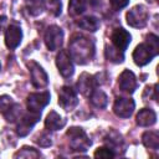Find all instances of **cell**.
Instances as JSON below:
<instances>
[{"label": "cell", "instance_id": "1", "mask_svg": "<svg viewBox=\"0 0 159 159\" xmlns=\"http://www.w3.org/2000/svg\"><path fill=\"white\" fill-rule=\"evenodd\" d=\"M70 48V56L72 60H75L78 65H84L88 61L93 58L94 55V43L91 39L77 35L72 37L68 45Z\"/></svg>", "mask_w": 159, "mask_h": 159}, {"label": "cell", "instance_id": "2", "mask_svg": "<svg viewBox=\"0 0 159 159\" xmlns=\"http://www.w3.org/2000/svg\"><path fill=\"white\" fill-rule=\"evenodd\" d=\"M66 134L68 137L70 147L76 152H86L92 143L89 138L87 137V134L84 133V130L80 127L70 128Z\"/></svg>", "mask_w": 159, "mask_h": 159}, {"label": "cell", "instance_id": "3", "mask_svg": "<svg viewBox=\"0 0 159 159\" xmlns=\"http://www.w3.org/2000/svg\"><path fill=\"white\" fill-rule=\"evenodd\" d=\"M127 24L132 27H144L149 20L148 10L144 5H135L127 12Z\"/></svg>", "mask_w": 159, "mask_h": 159}, {"label": "cell", "instance_id": "4", "mask_svg": "<svg viewBox=\"0 0 159 159\" xmlns=\"http://www.w3.org/2000/svg\"><path fill=\"white\" fill-rule=\"evenodd\" d=\"M63 42V31L56 25L47 27L45 32V43L50 51H56L62 46Z\"/></svg>", "mask_w": 159, "mask_h": 159}, {"label": "cell", "instance_id": "5", "mask_svg": "<svg viewBox=\"0 0 159 159\" xmlns=\"http://www.w3.org/2000/svg\"><path fill=\"white\" fill-rule=\"evenodd\" d=\"M29 71H30V77H31V83L36 88H43L48 83V77L45 70L35 61H30L27 63Z\"/></svg>", "mask_w": 159, "mask_h": 159}, {"label": "cell", "instance_id": "6", "mask_svg": "<svg viewBox=\"0 0 159 159\" xmlns=\"http://www.w3.org/2000/svg\"><path fill=\"white\" fill-rule=\"evenodd\" d=\"M41 117V113H35V112H27L25 114H22L19 119V123H17V127H16V132L20 137H25L27 135L31 129L34 128V125L39 122Z\"/></svg>", "mask_w": 159, "mask_h": 159}, {"label": "cell", "instance_id": "7", "mask_svg": "<svg viewBox=\"0 0 159 159\" xmlns=\"http://www.w3.org/2000/svg\"><path fill=\"white\" fill-rule=\"evenodd\" d=\"M50 102V93L48 92H37V93H30L26 104L27 109L30 112L35 113H41V111Z\"/></svg>", "mask_w": 159, "mask_h": 159}, {"label": "cell", "instance_id": "8", "mask_svg": "<svg viewBox=\"0 0 159 159\" xmlns=\"http://www.w3.org/2000/svg\"><path fill=\"white\" fill-rule=\"evenodd\" d=\"M58 104L65 111L75 109V107L78 104V98H77L75 89L68 86L61 87V89L58 92Z\"/></svg>", "mask_w": 159, "mask_h": 159}, {"label": "cell", "instance_id": "9", "mask_svg": "<svg viewBox=\"0 0 159 159\" xmlns=\"http://www.w3.org/2000/svg\"><path fill=\"white\" fill-rule=\"evenodd\" d=\"M154 56H157V53L150 48V46L147 42L139 43L133 51V60L138 66H145L153 60Z\"/></svg>", "mask_w": 159, "mask_h": 159}, {"label": "cell", "instance_id": "10", "mask_svg": "<svg viewBox=\"0 0 159 159\" xmlns=\"http://www.w3.org/2000/svg\"><path fill=\"white\" fill-rule=\"evenodd\" d=\"M56 66L58 68V72L61 73V76L63 77H71L73 75V63H72V58L71 56L65 51L61 50L57 56H56Z\"/></svg>", "mask_w": 159, "mask_h": 159}, {"label": "cell", "instance_id": "11", "mask_svg": "<svg viewBox=\"0 0 159 159\" xmlns=\"http://www.w3.org/2000/svg\"><path fill=\"white\" fill-rule=\"evenodd\" d=\"M135 103L132 98H117L113 104V112L120 118H128L134 112Z\"/></svg>", "mask_w": 159, "mask_h": 159}, {"label": "cell", "instance_id": "12", "mask_svg": "<svg viewBox=\"0 0 159 159\" xmlns=\"http://www.w3.org/2000/svg\"><path fill=\"white\" fill-rule=\"evenodd\" d=\"M22 40V31L17 24H11L5 31V43L9 48H16Z\"/></svg>", "mask_w": 159, "mask_h": 159}, {"label": "cell", "instance_id": "13", "mask_svg": "<svg viewBox=\"0 0 159 159\" xmlns=\"http://www.w3.org/2000/svg\"><path fill=\"white\" fill-rule=\"evenodd\" d=\"M118 86L123 92L133 93L137 88V78L129 70H124L118 77Z\"/></svg>", "mask_w": 159, "mask_h": 159}, {"label": "cell", "instance_id": "14", "mask_svg": "<svg viewBox=\"0 0 159 159\" xmlns=\"http://www.w3.org/2000/svg\"><path fill=\"white\" fill-rule=\"evenodd\" d=\"M130 39H132L130 34L127 30L122 29V27L116 29L112 32V36H111V40H112L113 46L117 47L120 51H124L128 47V45L130 43Z\"/></svg>", "mask_w": 159, "mask_h": 159}, {"label": "cell", "instance_id": "15", "mask_svg": "<svg viewBox=\"0 0 159 159\" xmlns=\"http://www.w3.org/2000/svg\"><path fill=\"white\" fill-rule=\"evenodd\" d=\"M94 86H96V80L93 76L88 73H82L77 81V88L83 96H89L94 89Z\"/></svg>", "mask_w": 159, "mask_h": 159}, {"label": "cell", "instance_id": "16", "mask_svg": "<svg viewBox=\"0 0 159 159\" xmlns=\"http://www.w3.org/2000/svg\"><path fill=\"white\" fill-rule=\"evenodd\" d=\"M135 120L140 127H150L157 122V114L150 108H143L138 112Z\"/></svg>", "mask_w": 159, "mask_h": 159}, {"label": "cell", "instance_id": "17", "mask_svg": "<svg viewBox=\"0 0 159 159\" xmlns=\"http://www.w3.org/2000/svg\"><path fill=\"white\" fill-rule=\"evenodd\" d=\"M65 124H66V120L55 111H51L45 119V127L48 130H58L63 128Z\"/></svg>", "mask_w": 159, "mask_h": 159}, {"label": "cell", "instance_id": "18", "mask_svg": "<svg viewBox=\"0 0 159 159\" xmlns=\"http://www.w3.org/2000/svg\"><path fill=\"white\" fill-rule=\"evenodd\" d=\"M142 142L147 148L157 150L159 148V133L155 130L144 132L142 135Z\"/></svg>", "mask_w": 159, "mask_h": 159}, {"label": "cell", "instance_id": "19", "mask_svg": "<svg viewBox=\"0 0 159 159\" xmlns=\"http://www.w3.org/2000/svg\"><path fill=\"white\" fill-rule=\"evenodd\" d=\"M77 25L83 30L94 32L99 27V20L94 16H84V17H82L77 21Z\"/></svg>", "mask_w": 159, "mask_h": 159}, {"label": "cell", "instance_id": "20", "mask_svg": "<svg viewBox=\"0 0 159 159\" xmlns=\"http://www.w3.org/2000/svg\"><path fill=\"white\" fill-rule=\"evenodd\" d=\"M88 97H89V102L97 108H104L107 106L108 102L107 94L101 89H93Z\"/></svg>", "mask_w": 159, "mask_h": 159}, {"label": "cell", "instance_id": "21", "mask_svg": "<svg viewBox=\"0 0 159 159\" xmlns=\"http://www.w3.org/2000/svg\"><path fill=\"white\" fill-rule=\"evenodd\" d=\"M87 7V0H70L68 2V14L71 16L81 15Z\"/></svg>", "mask_w": 159, "mask_h": 159}, {"label": "cell", "instance_id": "22", "mask_svg": "<svg viewBox=\"0 0 159 159\" xmlns=\"http://www.w3.org/2000/svg\"><path fill=\"white\" fill-rule=\"evenodd\" d=\"M106 57L108 61L114 62V63H120L124 60V55L123 51L118 50L114 46H107L106 47Z\"/></svg>", "mask_w": 159, "mask_h": 159}, {"label": "cell", "instance_id": "23", "mask_svg": "<svg viewBox=\"0 0 159 159\" xmlns=\"http://www.w3.org/2000/svg\"><path fill=\"white\" fill-rule=\"evenodd\" d=\"M2 116L5 117V119H6L7 122H16V120H19L20 117L22 116L20 104L14 103V104H12V106H11L4 114H2Z\"/></svg>", "mask_w": 159, "mask_h": 159}, {"label": "cell", "instance_id": "24", "mask_svg": "<svg viewBox=\"0 0 159 159\" xmlns=\"http://www.w3.org/2000/svg\"><path fill=\"white\" fill-rule=\"evenodd\" d=\"M46 6V0H29L27 1V10L31 15L37 16L40 15Z\"/></svg>", "mask_w": 159, "mask_h": 159}, {"label": "cell", "instance_id": "25", "mask_svg": "<svg viewBox=\"0 0 159 159\" xmlns=\"http://www.w3.org/2000/svg\"><path fill=\"white\" fill-rule=\"evenodd\" d=\"M41 154L34 149V148H30V147H24L21 150H19L17 153H15V158H39Z\"/></svg>", "mask_w": 159, "mask_h": 159}, {"label": "cell", "instance_id": "26", "mask_svg": "<svg viewBox=\"0 0 159 159\" xmlns=\"http://www.w3.org/2000/svg\"><path fill=\"white\" fill-rule=\"evenodd\" d=\"M94 158H103V159H107V158H113L116 154L111 149V148H107V147H101L98 148L96 152H94Z\"/></svg>", "mask_w": 159, "mask_h": 159}, {"label": "cell", "instance_id": "27", "mask_svg": "<svg viewBox=\"0 0 159 159\" xmlns=\"http://www.w3.org/2000/svg\"><path fill=\"white\" fill-rule=\"evenodd\" d=\"M14 103H15V102H14V99H12L10 96H6V94L1 96V97H0V113L4 114Z\"/></svg>", "mask_w": 159, "mask_h": 159}, {"label": "cell", "instance_id": "28", "mask_svg": "<svg viewBox=\"0 0 159 159\" xmlns=\"http://www.w3.org/2000/svg\"><path fill=\"white\" fill-rule=\"evenodd\" d=\"M149 46H150V48L158 55L159 53V39H158V36H155V35H153V34H149L148 36H147V41H145Z\"/></svg>", "mask_w": 159, "mask_h": 159}, {"label": "cell", "instance_id": "29", "mask_svg": "<svg viewBox=\"0 0 159 159\" xmlns=\"http://www.w3.org/2000/svg\"><path fill=\"white\" fill-rule=\"evenodd\" d=\"M35 142L40 145V147H50L51 144H52V142H51V138L47 135V134H45V133H42V134H40L36 139H35Z\"/></svg>", "mask_w": 159, "mask_h": 159}, {"label": "cell", "instance_id": "30", "mask_svg": "<svg viewBox=\"0 0 159 159\" xmlns=\"http://www.w3.org/2000/svg\"><path fill=\"white\" fill-rule=\"evenodd\" d=\"M61 0H50V11L52 15L57 16L61 14Z\"/></svg>", "mask_w": 159, "mask_h": 159}, {"label": "cell", "instance_id": "31", "mask_svg": "<svg viewBox=\"0 0 159 159\" xmlns=\"http://www.w3.org/2000/svg\"><path fill=\"white\" fill-rule=\"evenodd\" d=\"M109 2H111V6L113 7V10L118 11V10L125 7L129 4V0H109Z\"/></svg>", "mask_w": 159, "mask_h": 159}, {"label": "cell", "instance_id": "32", "mask_svg": "<svg viewBox=\"0 0 159 159\" xmlns=\"http://www.w3.org/2000/svg\"><path fill=\"white\" fill-rule=\"evenodd\" d=\"M157 88H158V86H157V84H154V86H153V93H154V94H153V97H154V99H155V101H157V98H158V96H157ZM149 92H152V88L147 87L144 93H149Z\"/></svg>", "mask_w": 159, "mask_h": 159}, {"label": "cell", "instance_id": "33", "mask_svg": "<svg viewBox=\"0 0 159 159\" xmlns=\"http://www.w3.org/2000/svg\"><path fill=\"white\" fill-rule=\"evenodd\" d=\"M6 16H0V31L5 27V25H6Z\"/></svg>", "mask_w": 159, "mask_h": 159}, {"label": "cell", "instance_id": "34", "mask_svg": "<svg viewBox=\"0 0 159 159\" xmlns=\"http://www.w3.org/2000/svg\"><path fill=\"white\" fill-rule=\"evenodd\" d=\"M0 68H1V66H0Z\"/></svg>", "mask_w": 159, "mask_h": 159}]
</instances>
